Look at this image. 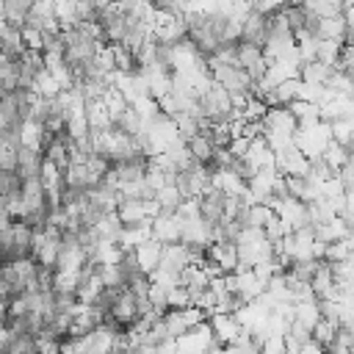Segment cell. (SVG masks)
<instances>
[{"instance_id":"cell-1","label":"cell","mask_w":354,"mask_h":354,"mask_svg":"<svg viewBox=\"0 0 354 354\" xmlns=\"http://www.w3.org/2000/svg\"><path fill=\"white\" fill-rule=\"evenodd\" d=\"M199 102H202V111L210 122H230L232 119V111H235V102H232V94L218 83L213 80L202 94H199Z\"/></svg>"},{"instance_id":"cell-2","label":"cell","mask_w":354,"mask_h":354,"mask_svg":"<svg viewBox=\"0 0 354 354\" xmlns=\"http://www.w3.org/2000/svg\"><path fill=\"white\" fill-rule=\"evenodd\" d=\"M277 169L285 177H296V174H307L310 171V158L304 155V149L293 141L282 149H277Z\"/></svg>"},{"instance_id":"cell-3","label":"cell","mask_w":354,"mask_h":354,"mask_svg":"<svg viewBox=\"0 0 354 354\" xmlns=\"http://www.w3.org/2000/svg\"><path fill=\"white\" fill-rule=\"evenodd\" d=\"M152 232L158 241L171 243V241H183V216L177 210H160L152 218Z\"/></svg>"},{"instance_id":"cell-4","label":"cell","mask_w":354,"mask_h":354,"mask_svg":"<svg viewBox=\"0 0 354 354\" xmlns=\"http://www.w3.org/2000/svg\"><path fill=\"white\" fill-rule=\"evenodd\" d=\"M210 326H213V335H216V340L218 343H232V340H238L243 332H246V326L241 324V318L235 315V313H213L210 315Z\"/></svg>"},{"instance_id":"cell-5","label":"cell","mask_w":354,"mask_h":354,"mask_svg":"<svg viewBox=\"0 0 354 354\" xmlns=\"http://www.w3.org/2000/svg\"><path fill=\"white\" fill-rule=\"evenodd\" d=\"M246 41H254V44H266L268 39V14L252 8L246 17H243V36Z\"/></svg>"},{"instance_id":"cell-6","label":"cell","mask_w":354,"mask_h":354,"mask_svg":"<svg viewBox=\"0 0 354 354\" xmlns=\"http://www.w3.org/2000/svg\"><path fill=\"white\" fill-rule=\"evenodd\" d=\"M28 50L25 41V28L3 22V58H22Z\"/></svg>"},{"instance_id":"cell-7","label":"cell","mask_w":354,"mask_h":354,"mask_svg":"<svg viewBox=\"0 0 354 354\" xmlns=\"http://www.w3.org/2000/svg\"><path fill=\"white\" fill-rule=\"evenodd\" d=\"M136 257H138L141 268H144L147 274H152V271L160 266V257H163V241H158V238L152 235L149 241H144V243L136 246Z\"/></svg>"},{"instance_id":"cell-8","label":"cell","mask_w":354,"mask_h":354,"mask_svg":"<svg viewBox=\"0 0 354 354\" xmlns=\"http://www.w3.org/2000/svg\"><path fill=\"white\" fill-rule=\"evenodd\" d=\"M335 69L337 66H332V64H324V61H304L301 64V80H307V83H321V86H329V80H332V75H335Z\"/></svg>"},{"instance_id":"cell-9","label":"cell","mask_w":354,"mask_h":354,"mask_svg":"<svg viewBox=\"0 0 354 354\" xmlns=\"http://www.w3.org/2000/svg\"><path fill=\"white\" fill-rule=\"evenodd\" d=\"M188 144V149H191V155H194V160H199V163H213V155H216V144L210 141V136L207 133H196L191 141H185Z\"/></svg>"},{"instance_id":"cell-10","label":"cell","mask_w":354,"mask_h":354,"mask_svg":"<svg viewBox=\"0 0 354 354\" xmlns=\"http://www.w3.org/2000/svg\"><path fill=\"white\" fill-rule=\"evenodd\" d=\"M155 199L160 202V210H177L185 202V194L177 188V183H166L163 188H158Z\"/></svg>"},{"instance_id":"cell-11","label":"cell","mask_w":354,"mask_h":354,"mask_svg":"<svg viewBox=\"0 0 354 354\" xmlns=\"http://www.w3.org/2000/svg\"><path fill=\"white\" fill-rule=\"evenodd\" d=\"M343 47H346V41H340V39H321V44H318V61L337 66V61L343 55Z\"/></svg>"},{"instance_id":"cell-12","label":"cell","mask_w":354,"mask_h":354,"mask_svg":"<svg viewBox=\"0 0 354 354\" xmlns=\"http://www.w3.org/2000/svg\"><path fill=\"white\" fill-rule=\"evenodd\" d=\"M337 329H340L337 324H332L329 318H321V321H318V324L313 326V337H315V340H318V343H321V346H324V348L329 351L332 340L337 337Z\"/></svg>"},{"instance_id":"cell-13","label":"cell","mask_w":354,"mask_h":354,"mask_svg":"<svg viewBox=\"0 0 354 354\" xmlns=\"http://www.w3.org/2000/svg\"><path fill=\"white\" fill-rule=\"evenodd\" d=\"M0 169H19V147L14 141H6L3 138V147H0Z\"/></svg>"},{"instance_id":"cell-14","label":"cell","mask_w":354,"mask_h":354,"mask_svg":"<svg viewBox=\"0 0 354 354\" xmlns=\"http://www.w3.org/2000/svg\"><path fill=\"white\" fill-rule=\"evenodd\" d=\"M194 299H191V290L185 285H174L169 288V310H183V307H191Z\"/></svg>"},{"instance_id":"cell-15","label":"cell","mask_w":354,"mask_h":354,"mask_svg":"<svg viewBox=\"0 0 354 354\" xmlns=\"http://www.w3.org/2000/svg\"><path fill=\"white\" fill-rule=\"evenodd\" d=\"M282 6H285V0H252V8H257V11L268 14V17L282 11Z\"/></svg>"}]
</instances>
